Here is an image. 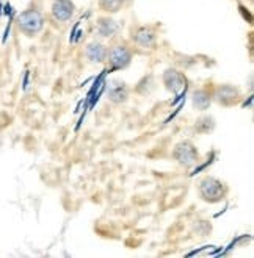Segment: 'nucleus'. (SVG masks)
<instances>
[{
  "label": "nucleus",
  "mask_w": 254,
  "mask_h": 258,
  "mask_svg": "<svg viewBox=\"0 0 254 258\" xmlns=\"http://www.w3.org/2000/svg\"><path fill=\"white\" fill-rule=\"evenodd\" d=\"M237 99H238V91L229 85L221 86L217 93V100L223 105H232L237 102Z\"/></svg>",
  "instance_id": "6"
},
{
  "label": "nucleus",
  "mask_w": 254,
  "mask_h": 258,
  "mask_svg": "<svg viewBox=\"0 0 254 258\" xmlns=\"http://www.w3.org/2000/svg\"><path fill=\"white\" fill-rule=\"evenodd\" d=\"M165 83H167V88L171 89L173 93H179V91H182L185 86V80L182 79V75L176 71H167Z\"/></svg>",
  "instance_id": "7"
},
{
  "label": "nucleus",
  "mask_w": 254,
  "mask_h": 258,
  "mask_svg": "<svg viewBox=\"0 0 254 258\" xmlns=\"http://www.w3.org/2000/svg\"><path fill=\"white\" fill-rule=\"evenodd\" d=\"M135 41L140 45H143V47H151V45H154V42H156V33L151 28H141L135 35Z\"/></svg>",
  "instance_id": "10"
},
{
  "label": "nucleus",
  "mask_w": 254,
  "mask_h": 258,
  "mask_svg": "<svg viewBox=\"0 0 254 258\" xmlns=\"http://www.w3.org/2000/svg\"><path fill=\"white\" fill-rule=\"evenodd\" d=\"M123 4H124V0H100V8L104 11L115 13L123 7Z\"/></svg>",
  "instance_id": "13"
},
{
  "label": "nucleus",
  "mask_w": 254,
  "mask_h": 258,
  "mask_svg": "<svg viewBox=\"0 0 254 258\" xmlns=\"http://www.w3.org/2000/svg\"><path fill=\"white\" fill-rule=\"evenodd\" d=\"M42 16L41 13L36 10H27L19 14L18 18V25L21 28V32H24L27 36H33L41 32L42 28Z\"/></svg>",
  "instance_id": "1"
},
{
  "label": "nucleus",
  "mask_w": 254,
  "mask_h": 258,
  "mask_svg": "<svg viewBox=\"0 0 254 258\" xmlns=\"http://www.w3.org/2000/svg\"><path fill=\"white\" fill-rule=\"evenodd\" d=\"M214 119L212 117H201L198 122H196V130L201 133H207L214 128Z\"/></svg>",
  "instance_id": "14"
},
{
  "label": "nucleus",
  "mask_w": 254,
  "mask_h": 258,
  "mask_svg": "<svg viewBox=\"0 0 254 258\" xmlns=\"http://www.w3.org/2000/svg\"><path fill=\"white\" fill-rule=\"evenodd\" d=\"M109 58H110V63L115 68H126L130 63V52L124 45H116V47L110 50Z\"/></svg>",
  "instance_id": "5"
},
{
  "label": "nucleus",
  "mask_w": 254,
  "mask_h": 258,
  "mask_svg": "<svg viewBox=\"0 0 254 258\" xmlns=\"http://www.w3.org/2000/svg\"><path fill=\"white\" fill-rule=\"evenodd\" d=\"M86 56L94 63H102L104 59H106V56H107V49L99 42H93V44L88 45Z\"/></svg>",
  "instance_id": "8"
},
{
  "label": "nucleus",
  "mask_w": 254,
  "mask_h": 258,
  "mask_svg": "<svg viewBox=\"0 0 254 258\" xmlns=\"http://www.w3.org/2000/svg\"><path fill=\"white\" fill-rule=\"evenodd\" d=\"M174 158L184 166H191L198 160V152L190 143H181V144L176 146Z\"/></svg>",
  "instance_id": "3"
},
{
  "label": "nucleus",
  "mask_w": 254,
  "mask_h": 258,
  "mask_svg": "<svg viewBox=\"0 0 254 258\" xmlns=\"http://www.w3.org/2000/svg\"><path fill=\"white\" fill-rule=\"evenodd\" d=\"M225 185L214 177H206L199 183V194L207 202H218L225 197Z\"/></svg>",
  "instance_id": "2"
},
{
  "label": "nucleus",
  "mask_w": 254,
  "mask_h": 258,
  "mask_svg": "<svg viewBox=\"0 0 254 258\" xmlns=\"http://www.w3.org/2000/svg\"><path fill=\"white\" fill-rule=\"evenodd\" d=\"M52 14L60 22L69 21L74 14V4L71 0H55L54 7H52Z\"/></svg>",
  "instance_id": "4"
},
{
  "label": "nucleus",
  "mask_w": 254,
  "mask_h": 258,
  "mask_svg": "<svg viewBox=\"0 0 254 258\" xmlns=\"http://www.w3.org/2000/svg\"><path fill=\"white\" fill-rule=\"evenodd\" d=\"M116 32V24L110 19H100L99 21V33L102 36H112Z\"/></svg>",
  "instance_id": "11"
},
{
  "label": "nucleus",
  "mask_w": 254,
  "mask_h": 258,
  "mask_svg": "<svg viewBox=\"0 0 254 258\" xmlns=\"http://www.w3.org/2000/svg\"><path fill=\"white\" fill-rule=\"evenodd\" d=\"M193 102H195V107L204 110L209 107V103H211V97H209L207 93H204V91H198V93L195 94V99H193Z\"/></svg>",
  "instance_id": "12"
},
{
  "label": "nucleus",
  "mask_w": 254,
  "mask_h": 258,
  "mask_svg": "<svg viewBox=\"0 0 254 258\" xmlns=\"http://www.w3.org/2000/svg\"><path fill=\"white\" fill-rule=\"evenodd\" d=\"M127 96H129V93H127V88H126L124 83L116 82V83H113V85L110 86L109 97H110L112 102H115V103H121V102H124V100L127 99Z\"/></svg>",
  "instance_id": "9"
}]
</instances>
